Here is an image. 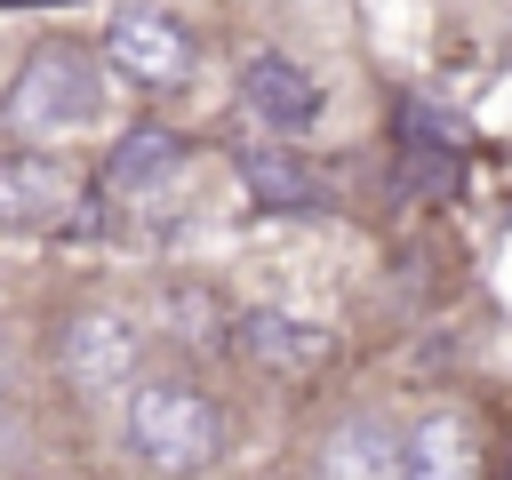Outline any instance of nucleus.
<instances>
[{
	"instance_id": "9",
	"label": "nucleus",
	"mask_w": 512,
	"mask_h": 480,
	"mask_svg": "<svg viewBox=\"0 0 512 480\" xmlns=\"http://www.w3.org/2000/svg\"><path fill=\"white\" fill-rule=\"evenodd\" d=\"M400 472H408V440L384 432L376 416L328 432V448H320V480H400Z\"/></svg>"
},
{
	"instance_id": "5",
	"label": "nucleus",
	"mask_w": 512,
	"mask_h": 480,
	"mask_svg": "<svg viewBox=\"0 0 512 480\" xmlns=\"http://www.w3.org/2000/svg\"><path fill=\"white\" fill-rule=\"evenodd\" d=\"M80 184L48 152H0V232H56L72 216Z\"/></svg>"
},
{
	"instance_id": "13",
	"label": "nucleus",
	"mask_w": 512,
	"mask_h": 480,
	"mask_svg": "<svg viewBox=\"0 0 512 480\" xmlns=\"http://www.w3.org/2000/svg\"><path fill=\"white\" fill-rule=\"evenodd\" d=\"M0 8H24V0H0Z\"/></svg>"
},
{
	"instance_id": "8",
	"label": "nucleus",
	"mask_w": 512,
	"mask_h": 480,
	"mask_svg": "<svg viewBox=\"0 0 512 480\" xmlns=\"http://www.w3.org/2000/svg\"><path fill=\"white\" fill-rule=\"evenodd\" d=\"M232 344H240L256 368H272V376H312V368L328 360V328H320V320H296V312H248Z\"/></svg>"
},
{
	"instance_id": "3",
	"label": "nucleus",
	"mask_w": 512,
	"mask_h": 480,
	"mask_svg": "<svg viewBox=\"0 0 512 480\" xmlns=\"http://www.w3.org/2000/svg\"><path fill=\"white\" fill-rule=\"evenodd\" d=\"M104 64L120 80H136V88H176L192 72V32L168 8H120L104 24Z\"/></svg>"
},
{
	"instance_id": "11",
	"label": "nucleus",
	"mask_w": 512,
	"mask_h": 480,
	"mask_svg": "<svg viewBox=\"0 0 512 480\" xmlns=\"http://www.w3.org/2000/svg\"><path fill=\"white\" fill-rule=\"evenodd\" d=\"M400 480H472L464 416H424L416 440H408V472H400Z\"/></svg>"
},
{
	"instance_id": "4",
	"label": "nucleus",
	"mask_w": 512,
	"mask_h": 480,
	"mask_svg": "<svg viewBox=\"0 0 512 480\" xmlns=\"http://www.w3.org/2000/svg\"><path fill=\"white\" fill-rule=\"evenodd\" d=\"M136 360H144V336L120 320V312H80L64 328V384L80 400H104V392H136Z\"/></svg>"
},
{
	"instance_id": "7",
	"label": "nucleus",
	"mask_w": 512,
	"mask_h": 480,
	"mask_svg": "<svg viewBox=\"0 0 512 480\" xmlns=\"http://www.w3.org/2000/svg\"><path fill=\"white\" fill-rule=\"evenodd\" d=\"M176 168H184V136H168V128H136L128 144H112V160H104V176H96V200H88V208L144 200V192H160Z\"/></svg>"
},
{
	"instance_id": "2",
	"label": "nucleus",
	"mask_w": 512,
	"mask_h": 480,
	"mask_svg": "<svg viewBox=\"0 0 512 480\" xmlns=\"http://www.w3.org/2000/svg\"><path fill=\"white\" fill-rule=\"evenodd\" d=\"M120 432L152 472H200L216 456V440H224L208 392L184 384V376H136V392L120 408Z\"/></svg>"
},
{
	"instance_id": "6",
	"label": "nucleus",
	"mask_w": 512,
	"mask_h": 480,
	"mask_svg": "<svg viewBox=\"0 0 512 480\" xmlns=\"http://www.w3.org/2000/svg\"><path fill=\"white\" fill-rule=\"evenodd\" d=\"M240 104H248L272 136H304V128L320 120V80H312L296 56H280V48H256V56L240 64Z\"/></svg>"
},
{
	"instance_id": "10",
	"label": "nucleus",
	"mask_w": 512,
	"mask_h": 480,
	"mask_svg": "<svg viewBox=\"0 0 512 480\" xmlns=\"http://www.w3.org/2000/svg\"><path fill=\"white\" fill-rule=\"evenodd\" d=\"M240 176H248V192L264 208H320L328 200V184L296 160V144H248L240 152Z\"/></svg>"
},
{
	"instance_id": "12",
	"label": "nucleus",
	"mask_w": 512,
	"mask_h": 480,
	"mask_svg": "<svg viewBox=\"0 0 512 480\" xmlns=\"http://www.w3.org/2000/svg\"><path fill=\"white\" fill-rule=\"evenodd\" d=\"M8 384H16V352L0 344V400H8Z\"/></svg>"
},
{
	"instance_id": "1",
	"label": "nucleus",
	"mask_w": 512,
	"mask_h": 480,
	"mask_svg": "<svg viewBox=\"0 0 512 480\" xmlns=\"http://www.w3.org/2000/svg\"><path fill=\"white\" fill-rule=\"evenodd\" d=\"M0 120H8L24 144H48V136H72V128L104 120L96 56H88V48H72V40H40V48L24 56V72L8 80Z\"/></svg>"
}]
</instances>
